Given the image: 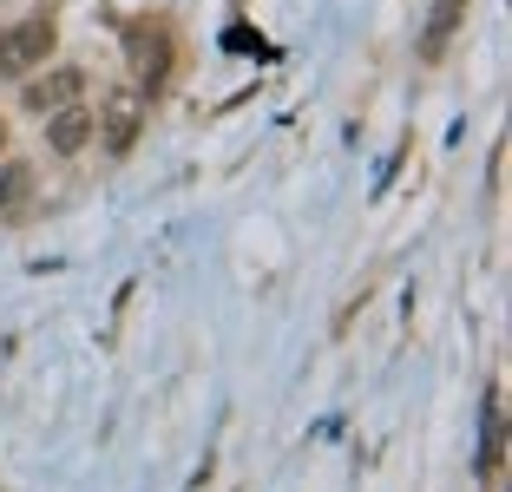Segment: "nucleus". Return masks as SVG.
I'll return each instance as SVG.
<instances>
[{"mask_svg": "<svg viewBox=\"0 0 512 492\" xmlns=\"http://www.w3.org/2000/svg\"><path fill=\"white\" fill-rule=\"evenodd\" d=\"M46 53H53V14H27L20 27L0 33V66H7V73H27Z\"/></svg>", "mask_w": 512, "mask_h": 492, "instance_id": "1", "label": "nucleus"}, {"mask_svg": "<svg viewBox=\"0 0 512 492\" xmlns=\"http://www.w3.org/2000/svg\"><path fill=\"white\" fill-rule=\"evenodd\" d=\"M138 125H145V105H138V92H112L106 112L92 119V138L106 145V158H125V151H132V138H138Z\"/></svg>", "mask_w": 512, "mask_h": 492, "instance_id": "2", "label": "nucleus"}, {"mask_svg": "<svg viewBox=\"0 0 512 492\" xmlns=\"http://www.w3.org/2000/svg\"><path fill=\"white\" fill-rule=\"evenodd\" d=\"M46 145H53V158H73V151L92 145V112L86 105H60V112H46Z\"/></svg>", "mask_w": 512, "mask_h": 492, "instance_id": "3", "label": "nucleus"}, {"mask_svg": "<svg viewBox=\"0 0 512 492\" xmlns=\"http://www.w3.org/2000/svg\"><path fill=\"white\" fill-rule=\"evenodd\" d=\"M79 92H86V73H79V66H53L46 79H33V86H27V112H40V119H46V112L73 105Z\"/></svg>", "mask_w": 512, "mask_h": 492, "instance_id": "4", "label": "nucleus"}, {"mask_svg": "<svg viewBox=\"0 0 512 492\" xmlns=\"http://www.w3.org/2000/svg\"><path fill=\"white\" fill-rule=\"evenodd\" d=\"M460 20H467V0H434V14H427V27H421V60H440V53H447Z\"/></svg>", "mask_w": 512, "mask_h": 492, "instance_id": "5", "label": "nucleus"}, {"mask_svg": "<svg viewBox=\"0 0 512 492\" xmlns=\"http://www.w3.org/2000/svg\"><path fill=\"white\" fill-rule=\"evenodd\" d=\"M132 60H138V86H145V92H158V86H165L171 60H165V40H158V33H145V27L132 33Z\"/></svg>", "mask_w": 512, "mask_h": 492, "instance_id": "6", "label": "nucleus"}, {"mask_svg": "<svg viewBox=\"0 0 512 492\" xmlns=\"http://www.w3.org/2000/svg\"><path fill=\"white\" fill-rule=\"evenodd\" d=\"M27 164H14V158H0V217H14L20 210V197H27Z\"/></svg>", "mask_w": 512, "mask_h": 492, "instance_id": "7", "label": "nucleus"}, {"mask_svg": "<svg viewBox=\"0 0 512 492\" xmlns=\"http://www.w3.org/2000/svg\"><path fill=\"white\" fill-rule=\"evenodd\" d=\"M0 158H7V125H0Z\"/></svg>", "mask_w": 512, "mask_h": 492, "instance_id": "8", "label": "nucleus"}, {"mask_svg": "<svg viewBox=\"0 0 512 492\" xmlns=\"http://www.w3.org/2000/svg\"><path fill=\"white\" fill-rule=\"evenodd\" d=\"M0 73H7V66H0Z\"/></svg>", "mask_w": 512, "mask_h": 492, "instance_id": "9", "label": "nucleus"}]
</instances>
